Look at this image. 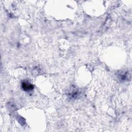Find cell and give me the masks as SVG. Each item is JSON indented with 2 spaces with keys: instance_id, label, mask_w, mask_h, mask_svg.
<instances>
[{
  "instance_id": "1",
  "label": "cell",
  "mask_w": 132,
  "mask_h": 132,
  "mask_svg": "<svg viewBox=\"0 0 132 132\" xmlns=\"http://www.w3.org/2000/svg\"><path fill=\"white\" fill-rule=\"evenodd\" d=\"M22 88L25 91H31L34 89V85L27 81H24L21 84Z\"/></svg>"
}]
</instances>
